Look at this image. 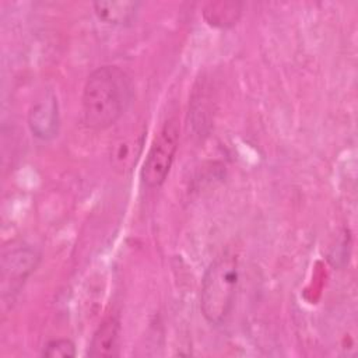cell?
Here are the masks:
<instances>
[{
  "mask_svg": "<svg viewBox=\"0 0 358 358\" xmlns=\"http://www.w3.org/2000/svg\"><path fill=\"white\" fill-rule=\"evenodd\" d=\"M179 143V122L175 117L168 119L155 136L141 168V182L150 187H159L172 166Z\"/></svg>",
  "mask_w": 358,
  "mask_h": 358,
  "instance_id": "3957f363",
  "label": "cell"
},
{
  "mask_svg": "<svg viewBox=\"0 0 358 358\" xmlns=\"http://www.w3.org/2000/svg\"><path fill=\"white\" fill-rule=\"evenodd\" d=\"M42 355L49 358H70L76 355V345L69 338H56L43 347Z\"/></svg>",
  "mask_w": 358,
  "mask_h": 358,
  "instance_id": "30bf717a",
  "label": "cell"
},
{
  "mask_svg": "<svg viewBox=\"0 0 358 358\" xmlns=\"http://www.w3.org/2000/svg\"><path fill=\"white\" fill-rule=\"evenodd\" d=\"M144 144V130L131 129L117 134L109 147L110 165L119 173H126L134 168Z\"/></svg>",
  "mask_w": 358,
  "mask_h": 358,
  "instance_id": "5b68a950",
  "label": "cell"
},
{
  "mask_svg": "<svg viewBox=\"0 0 358 358\" xmlns=\"http://www.w3.org/2000/svg\"><path fill=\"white\" fill-rule=\"evenodd\" d=\"M41 255L31 246H18L3 256L1 288L3 295L20 289L24 281L35 271Z\"/></svg>",
  "mask_w": 358,
  "mask_h": 358,
  "instance_id": "277c9868",
  "label": "cell"
},
{
  "mask_svg": "<svg viewBox=\"0 0 358 358\" xmlns=\"http://www.w3.org/2000/svg\"><path fill=\"white\" fill-rule=\"evenodd\" d=\"M95 15L109 25H127L130 24L140 8L138 1H95L92 4Z\"/></svg>",
  "mask_w": 358,
  "mask_h": 358,
  "instance_id": "ba28073f",
  "label": "cell"
},
{
  "mask_svg": "<svg viewBox=\"0 0 358 358\" xmlns=\"http://www.w3.org/2000/svg\"><path fill=\"white\" fill-rule=\"evenodd\" d=\"M129 76L117 66H101L87 78L81 96L83 123L92 130L113 126L131 102Z\"/></svg>",
  "mask_w": 358,
  "mask_h": 358,
  "instance_id": "6da1fadb",
  "label": "cell"
},
{
  "mask_svg": "<svg viewBox=\"0 0 358 358\" xmlns=\"http://www.w3.org/2000/svg\"><path fill=\"white\" fill-rule=\"evenodd\" d=\"M239 282V264L234 253L218 256L206 270L200 288V310L204 319L222 324L234 308Z\"/></svg>",
  "mask_w": 358,
  "mask_h": 358,
  "instance_id": "7a4b0ae2",
  "label": "cell"
},
{
  "mask_svg": "<svg viewBox=\"0 0 358 358\" xmlns=\"http://www.w3.org/2000/svg\"><path fill=\"white\" fill-rule=\"evenodd\" d=\"M120 352V320L117 316L110 315L102 320L95 330L88 355L91 358H113Z\"/></svg>",
  "mask_w": 358,
  "mask_h": 358,
  "instance_id": "52a82bcc",
  "label": "cell"
},
{
  "mask_svg": "<svg viewBox=\"0 0 358 358\" xmlns=\"http://www.w3.org/2000/svg\"><path fill=\"white\" fill-rule=\"evenodd\" d=\"M242 13V4L238 1H214L206 4L203 10L204 20L218 28H228L238 22Z\"/></svg>",
  "mask_w": 358,
  "mask_h": 358,
  "instance_id": "9c48e42d",
  "label": "cell"
},
{
  "mask_svg": "<svg viewBox=\"0 0 358 358\" xmlns=\"http://www.w3.org/2000/svg\"><path fill=\"white\" fill-rule=\"evenodd\" d=\"M28 126L32 134L41 140H50L59 131V105L52 92L36 101L28 113Z\"/></svg>",
  "mask_w": 358,
  "mask_h": 358,
  "instance_id": "8992f818",
  "label": "cell"
}]
</instances>
